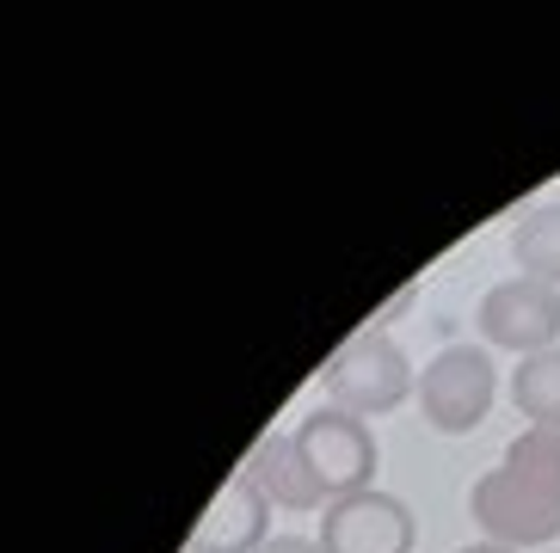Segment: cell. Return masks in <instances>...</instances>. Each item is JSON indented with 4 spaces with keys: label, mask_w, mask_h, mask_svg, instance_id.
Segmentation results:
<instances>
[{
    "label": "cell",
    "mask_w": 560,
    "mask_h": 553,
    "mask_svg": "<svg viewBox=\"0 0 560 553\" xmlns=\"http://www.w3.org/2000/svg\"><path fill=\"white\" fill-rule=\"evenodd\" d=\"M314 381H320V393H327V407L358 412V419H382V412H395L400 400L419 388L407 351H400L388 332H376V326L351 332V339L320 363Z\"/></svg>",
    "instance_id": "1"
},
{
    "label": "cell",
    "mask_w": 560,
    "mask_h": 553,
    "mask_svg": "<svg viewBox=\"0 0 560 553\" xmlns=\"http://www.w3.org/2000/svg\"><path fill=\"white\" fill-rule=\"evenodd\" d=\"M419 412L438 437H468L499 393V369L487 357V344H450L431 357V369H419Z\"/></svg>",
    "instance_id": "2"
},
{
    "label": "cell",
    "mask_w": 560,
    "mask_h": 553,
    "mask_svg": "<svg viewBox=\"0 0 560 553\" xmlns=\"http://www.w3.org/2000/svg\"><path fill=\"white\" fill-rule=\"evenodd\" d=\"M296 443L302 456H308L314 480L327 486V498H351V492H370L376 480V431L370 419L358 412H339V407H320L296 424Z\"/></svg>",
    "instance_id": "3"
},
{
    "label": "cell",
    "mask_w": 560,
    "mask_h": 553,
    "mask_svg": "<svg viewBox=\"0 0 560 553\" xmlns=\"http://www.w3.org/2000/svg\"><path fill=\"white\" fill-rule=\"evenodd\" d=\"M468 510H475L480 536L499 541V548H542V541L560 536V498L555 492H536L529 480H517L505 461L475 480Z\"/></svg>",
    "instance_id": "4"
},
{
    "label": "cell",
    "mask_w": 560,
    "mask_h": 553,
    "mask_svg": "<svg viewBox=\"0 0 560 553\" xmlns=\"http://www.w3.org/2000/svg\"><path fill=\"white\" fill-rule=\"evenodd\" d=\"M480 339L493 351H517V357H536V351H555L560 339V290L555 283H536V276H505L480 295Z\"/></svg>",
    "instance_id": "5"
},
{
    "label": "cell",
    "mask_w": 560,
    "mask_h": 553,
    "mask_svg": "<svg viewBox=\"0 0 560 553\" xmlns=\"http://www.w3.org/2000/svg\"><path fill=\"white\" fill-rule=\"evenodd\" d=\"M419 522L400 505L395 492H351V498H332L327 517H320V553H412Z\"/></svg>",
    "instance_id": "6"
},
{
    "label": "cell",
    "mask_w": 560,
    "mask_h": 553,
    "mask_svg": "<svg viewBox=\"0 0 560 553\" xmlns=\"http://www.w3.org/2000/svg\"><path fill=\"white\" fill-rule=\"evenodd\" d=\"M247 473L259 480V492L271 498V510H327V486L314 480L308 456H302L296 431H271L259 437V449L247 456Z\"/></svg>",
    "instance_id": "7"
},
{
    "label": "cell",
    "mask_w": 560,
    "mask_h": 553,
    "mask_svg": "<svg viewBox=\"0 0 560 553\" xmlns=\"http://www.w3.org/2000/svg\"><path fill=\"white\" fill-rule=\"evenodd\" d=\"M265 529H271V498L259 492L253 473H234L229 486L215 492V505L203 510L198 541H210L215 553H259L271 541Z\"/></svg>",
    "instance_id": "8"
},
{
    "label": "cell",
    "mask_w": 560,
    "mask_h": 553,
    "mask_svg": "<svg viewBox=\"0 0 560 553\" xmlns=\"http://www.w3.org/2000/svg\"><path fill=\"white\" fill-rule=\"evenodd\" d=\"M511 407L524 412L536 431H560V344L536 351L511 369Z\"/></svg>",
    "instance_id": "9"
},
{
    "label": "cell",
    "mask_w": 560,
    "mask_h": 553,
    "mask_svg": "<svg viewBox=\"0 0 560 553\" xmlns=\"http://www.w3.org/2000/svg\"><path fill=\"white\" fill-rule=\"evenodd\" d=\"M511 259H517L524 276L560 290V203H536V210L511 228Z\"/></svg>",
    "instance_id": "10"
},
{
    "label": "cell",
    "mask_w": 560,
    "mask_h": 553,
    "mask_svg": "<svg viewBox=\"0 0 560 553\" xmlns=\"http://www.w3.org/2000/svg\"><path fill=\"white\" fill-rule=\"evenodd\" d=\"M505 468L517 473V480H529L536 492H555L560 498V431H517L505 449Z\"/></svg>",
    "instance_id": "11"
},
{
    "label": "cell",
    "mask_w": 560,
    "mask_h": 553,
    "mask_svg": "<svg viewBox=\"0 0 560 553\" xmlns=\"http://www.w3.org/2000/svg\"><path fill=\"white\" fill-rule=\"evenodd\" d=\"M412 302H419V283H407V290H395V295H388V302L376 308V320H370V326H376V332H388V320H400V314H407Z\"/></svg>",
    "instance_id": "12"
},
{
    "label": "cell",
    "mask_w": 560,
    "mask_h": 553,
    "mask_svg": "<svg viewBox=\"0 0 560 553\" xmlns=\"http://www.w3.org/2000/svg\"><path fill=\"white\" fill-rule=\"evenodd\" d=\"M259 553H320V541H308V536H271Z\"/></svg>",
    "instance_id": "13"
},
{
    "label": "cell",
    "mask_w": 560,
    "mask_h": 553,
    "mask_svg": "<svg viewBox=\"0 0 560 553\" xmlns=\"http://www.w3.org/2000/svg\"><path fill=\"white\" fill-rule=\"evenodd\" d=\"M462 553H517V548H499V541H475V548H462Z\"/></svg>",
    "instance_id": "14"
},
{
    "label": "cell",
    "mask_w": 560,
    "mask_h": 553,
    "mask_svg": "<svg viewBox=\"0 0 560 553\" xmlns=\"http://www.w3.org/2000/svg\"><path fill=\"white\" fill-rule=\"evenodd\" d=\"M179 553H215V548H210V541H198V536H191V541H185Z\"/></svg>",
    "instance_id": "15"
}]
</instances>
